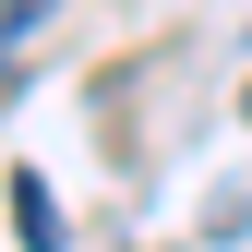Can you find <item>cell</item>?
<instances>
[{
	"mask_svg": "<svg viewBox=\"0 0 252 252\" xmlns=\"http://www.w3.org/2000/svg\"><path fill=\"white\" fill-rule=\"evenodd\" d=\"M12 240H24V252H60V240H72V228H60V204H48V180H36V168H12Z\"/></svg>",
	"mask_w": 252,
	"mask_h": 252,
	"instance_id": "obj_1",
	"label": "cell"
},
{
	"mask_svg": "<svg viewBox=\"0 0 252 252\" xmlns=\"http://www.w3.org/2000/svg\"><path fill=\"white\" fill-rule=\"evenodd\" d=\"M48 12H60V0H0V84L24 72V48L48 36Z\"/></svg>",
	"mask_w": 252,
	"mask_h": 252,
	"instance_id": "obj_2",
	"label": "cell"
},
{
	"mask_svg": "<svg viewBox=\"0 0 252 252\" xmlns=\"http://www.w3.org/2000/svg\"><path fill=\"white\" fill-rule=\"evenodd\" d=\"M240 120H252V84H240Z\"/></svg>",
	"mask_w": 252,
	"mask_h": 252,
	"instance_id": "obj_3",
	"label": "cell"
}]
</instances>
